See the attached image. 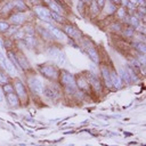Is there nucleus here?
Listing matches in <instances>:
<instances>
[{
	"label": "nucleus",
	"instance_id": "nucleus-15",
	"mask_svg": "<svg viewBox=\"0 0 146 146\" xmlns=\"http://www.w3.org/2000/svg\"><path fill=\"white\" fill-rule=\"evenodd\" d=\"M87 52H88L89 57L92 59V62H94V63H98V62H99V56H98V52H97V50H96V49H95L92 46L87 47Z\"/></svg>",
	"mask_w": 146,
	"mask_h": 146
},
{
	"label": "nucleus",
	"instance_id": "nucleus-36",
	"mask_svg": "<svg viewBox=\"0 0 146 146\" xmlns=\"http://www.w3.org/2000/svg\"><path fill=\"white\" fill-rule=\"evenodd\" d=\"M113 3H120V0H112Z\"/></svg>",
	"mask_w": 146,
	"mask_h": 146
},
{
	"label": "nucleus",
	"instance_id": "nucleus-31",
	"mask_svg": "<svg viewBox=\"0 0 146 146\" xmlns=\"http://www.w3.org/2000/svg\"><path fill=\"white\" fill-rule=\"evenodd\" d=\"M136 48L138 50H140L143 54H145V46H144V43H137L136 44Z\"/></svg>",
	"mask_w": 146,
	"mask_h": 146
},
{
	"label": "nucleus",
	"instance_id": "nucleus-35",
	"mask_svg": "<svg viewBox=\"0 0 146 146\" xmlns=\"http://www.w3.org/2000/svg\"><path fill=\"white\" fill-rule=\"evenodd\" d=\"M129 0H120V3H122V6H127Z\"/></svg>",
	"mask_w": 146,
	"mask_h": 146
},
{
	"label": "nucleus",
	"instance_id": "nucleus-28",
	"mask_svg": "<svg viewBox=\"0 0 146 146\" xmlns=\"http://www.w3.org/2000/svg\"><path fill=\"white\" fill-rule=\"evenodd\" d=\"M9 24L5 21H0V32H7L8 29H9Z\"/></svg>",
	"mask_w": 146,
	"mask_h": 146
},
{
	"label": "nucleus",
	"instance_id": "nucleus-2",
	"mask_svg": "<svg viewBox=\"0 0 146 146\" xmlns=\"http://www.w3.org/2000/svg\"><path fill=\"white\" fill-rule=\"evenodd\" d=\"M39 71L48 79H57V76H58V71L52 65H48V64L41 65V66H39Z\"/></svg>",
	"mask_w": 146,
	"mask_h": 146
},
{
	"label": "nucleus",
	"instance_id": "nucleus-21",
	"mask_svg": "<svg viewBox=\"0 0 146 146\" xmlns=\"http://www.w3.org/2000/svg\"><path fill=\"white\" fill-rule=\"evenodd\" d=\"M55 60H56V63L58 64V65H63L64 63H65V60H66V56H65V52H63L62 50L58 52V55L55 57Z\"/></svg>",
	"mask_w": 146,
	"mask_h": 146
},
{
	"label": "nucleus",
	"instance_id": "nucleus-29",
	"mask_svg": "<svg viewBox=\"0 0 146 146\" xmlns=\"http://www.w3.org/2000/svg\"><path fill=\"white\" fill-rule=\"evenodd\" d=\"M6 83H8V76L5 73L0 72V84H6Z\"/></svg>",
	"mask_w": 146,
	"mask_h": 146
},
{
	"label": "nucleus",
	"instance_id": "nucleus-32",
	"mask_svg": "<svg viewBox=\"0 0 146 146\" xmlns=\"http://www.w3.org/2000/svg\"><path fill=\"white\" fill-rule=\"evenodd\" d=\"M95 2L97 3V6H98L99 8H103L104 5H105V2H106V0H95Z\"/></svg>",
	"mask_w": 146,
	"mask_h": 146
},
{
	"label": "nucleus",
	"instance_id": "nucleus-19",
	"mask_svg": "<svg viewBox=\"0 0 146 146\" xmlns=\"http://www.w3.org/2000/svg\"><path fill=\"white\" fill-rule=\"evenodd\" d=\"M103 9H104L107 14H113V13H115L116 7H115V5H114L112 1H106L105 5H104V7H103Z\"/></svg>",
	"mask_w": 146,
	"mask_h": 146
},
{
	"label": "nucleus",
	"instance_id": "nucleus-26",
	"mask_svg": "<svg viewBox=\"0 0 146 146\" xmlns=\"http://www.w3.org/2000/svg\"><path fill=\"white\" fill-rule=\"evenodd\" d=\"M1 89L3 90V92H7V94H10V92H14V91H15V90H14V86H11L9 82L6 83V84H3V87H2Z\"/></svg>",
	"mask_w": 146,
	"mask_h": 146
},
{
	"label": "nucleus",
	"instance_id": "nucleus-4",
	"mask_svg": "<svg viewBox=\"0 0 146 146\" xmlns=\"http://www.w3.org/2000/svg\"><path fill=\"white\" fill-rule=\"evenodd\" d=\"M60 82L66 88H73L75 86V79L70 72H63L60 74Z\"/></svg>",
	"mask_w": 146,
	"mask_h": 146
},
{
	"label": "nucleus",
	"instance_id": "nucleus-3",
	"mask_svg": "<svg viewBox=\"0 0 146 146\" xmlns=\"http://www.w3.org/2000/svg\"><path fill=\"white\" fill-rule=\"evenodd\" d=\"M34 13L38 15L39 18H41L42 21H46V22H49L51 19L50 17V10L44 7V6H41V5H38L34 7Z\"/></svg>",
	"mask_w": 146,
	"mask_h": 146
},
{
	"label": "nucleus",
	"instance_id": "nucleus-23",
	"mask_svg": "<svg viewBox=\"0 0 146 146\" xmlns=\"http://www.w3.org/2000/svg\"><path fill=\"white\" fill-rule=\"evenodd\" d=\"M25 42L26 44H29L30 47H35L36 44V39L33 35H25Z\"/></svg>",
	"mask_w": 146,
	"mask_h": 146
},
{
	"label": "nucleus",
	"instance_id": "nucleus-14",
	"mask_svg": "<svg viewBox=\"0 0 146 146\" xmlns=\"http://www.w3.org/2000/svg\"><path fill=\"white\" fill-rule=\"evenodd\" d=\"M111 83H112V87H114L115 89H120L122 87V80L113 71H111Z\"/></svg>",
	"mask_w": 146,
	"mask_h": 146
},
{
	"label": "nucleus",
	"instance_id": "nucleus-34",
	"mask_svg": "<svg viewBox=\"0 0 146 146\" xmlns=\"http://www.w3.org/2000/svg\"><path fill=\"white\" fill-rule=\"evenodd\" d=\"M5 102V96H3V90L0 88V103Z\"/></svg>",
	"mask_w": 146,
	"mask_h": 146
},
{
	"label": "nucleus",
	"instance_id": "nucleus-17",
	"mask_svg": "<svg viewBox=\"0 0 146 146\" xmlns=\"http://www.w3.org/2000/svg\"><path fill=\"white\" fill-rule=\"evenodd\" d=\"M14 9H17L18 11H23L26 9V3L23 0H11Z\"/></svg>",
	"mask_w": 146,
	"mask_h": 146
},
{
	"label": "nucleus",
	"instance_id": "nucleus-5",
	"mask_svg": "<svg viewBox=\"0 0 146 146\" xmlns=\"http://www.w3.org/2000/svg\"><path fill=\"white\" fill-rule=\"evenodd\" d=\"M88 83L91 86L92 90H95L96 92H100L102 89H103V86H102L100 80H99L95 74L89 73V81H88Z\"/></svg>",
	"mask_w": 146,
	"mask_h": 146
},
{
	"label": "nucleus",
	"instance_id": "nucleus-8",
	"mask_svg": "<svg viewBox=\"0 0 146 146\" xmlns=\"http://www.w3.org/2000/svg\"><path fill=\"white\" fill-rule=\"evenodd\" d=\"M64 30H65V33L68 36H71L72 39H80V36H81V34L78 31V29L75 26H73V25H65Z\"/></svg>",
	"mask_w": 146,
	"mask_h": 146
},
{
	"label": "nucleus",
	"instance_id": "nucleus-25",
	"mask_svg": "<svg viewBox=\"0 0 146 146\" xmlns=\"http://www.w3.org/2000/svg\"><path fill=\"white\" fill-rule=\"evenodd\" d=\"M50 17L54 18V21H56L58 23H64L65 22V18H63L59 14H56V13H52V11H50Z\"/></svg>",
	"mask_w": 146,
	"mask_h": 146
},
{
	"label": "nucleus",
	"instance_id": "nucleus-30",
	"mask_svg": "<svg viewBox=\"0 0 146 146\" xmlns=\"http://www.w3.org/2000/svg\"><path fill=\"white\" fill-rule=\"evenodd\" d=\"M117 15H119L120 18H124L125 17V9H124V7H121V8L117 9Z\"/></svg>",
	"mask_w": 146,
	"mask_h": 146
},
{
	"label": "nucleus",
	"instance_id": "nucleus-20",
	"mask_svg": "<svg viewBox=\"0 0 146 146\" xmlns=\"http://www.w3.org/2000/svg\"><path fill=\"white\" fill-rule=\"evenodd\" d=\"M59 51H60V50H59L56 46H50V47H49V48H47V50H46V52H47L50 57H54V58L58 55V52H59Z\"/></svg>",
	"mask_w": 146,
	"mask_h": 146
},
{
	"label": "nucleus",
	"instance_id": "nucleus-18",
	"mask_svg": "<svg viewBox=\"0 0 146 146\" xmlns=\"http://www.w3.org/2000/svg\"><path fill=\"white\" fill-rule=\"evenodd\" d=\"M119 76H120V79L122 80V82H123V81H124L125 83H130V82H131V78H130V75H129V72L125 71V70H123V68L120 70Z\"/></svg>",
	"mask_w": 146,
	"mask_h": 146
},
{
	"label": "nucleus",
	"instance_id": "nucleus-12",
	"mask_svg": "<svg viewBox=\"0 0 146 146\" xmlns=\"http://www.w3.org/2000/svg\"><path fill=\"white\" fill-rule=\"evenodd\" d=\"M100 71H102V75H103L104 82L106 83V86L108 88H111L112 87V83H111V70L108 67H106V66H102Z\"/></svg>",
	"mask_w": 146,
	"mask_h": 146
},
{
	"label": "nucleus",
	"instance_id": "nucleus-7",
	"mask_svg": "<svg viewBox=\"0 0 146 146\" xmlns=\"http://www.w3.org/2000/svg\"><path fill=\"white\" fill-rule=\"evenodd\" d=\"M9 19H10L11 23L17 24V25H21V24H23V23L26 21V16H25V14H23L22 11H17V13L11 14L10 17H9Z\"/></svg>",
	"mask_w": 146,
	"mask_h": 146
},
{
	"label": "nucleus",
	"instance_id": "nucleus-1",
	"mask_svg": "<svg viewBox=\"0 0 146 146\" xmlns=\"http://www.w3.org/2000/svg\"><path fill=\"white\" fill-rule=\"evenodd\" d=\"M29 84H30L31 90H32L34 94L41 95V94L43 92L44 84H43V81H42L40 78H38V76L30 78V79H29Z\"/></svg>",
	"mask_w": 146,
	"mask_h": 146
},
{
	"label": "nucleus",
	"instance_id": "nucleus-24",
	"mask_svg": "<svg viewBox=\"0 0 146 146\" xmlns=\"http://www.w3.org/2000/svg\"><path fill=\"white\" fill-rule=\"evenodd\" d=\"M38 32L40 33V35L41 36H43L44 39H48L51 34L49 33V31L46 29V27H42V26H38Z\"/></svg>",
	"mask_w": 146,
	"mask_h": 146
},
{
	"label": "nucleus",
	"instance_id": "nucleus-27",
	"mask_svg": "<svg viewBox=\"0 0 146 146\" xmlns=\"http://www.w3.org/2000/svg\"><path fill=\"white\" fill-rule=\"evenodd\" d=\"M129 23L131 24V25H133L135 27H139V19H138V17H136V16H131V17H129Z\"/></svg>",
	"mask_w": 146,
	"mask_h": 146
},
{
	"label": "nucleus",
	"instance_id": "nucleus-10",
	"mask_svg": "<svg viewBox=\"0 0 146 146\" xmlns=\"http://www.w3.org/2000/svg\"><path fill=\"white\" fill-rule=\"evenodd\" d=\"M47 3H48V7H49V10L51 9V11L52 13H56V14H59V15H63V7L60 6V5H58L57 2H56V0L55 1H52V0H44Z\"/></svg>",
	"mask_w": 146,
	"mask_h": 146
},
{
	"label": "nucleus",
	"instance_id": "nucleus-11",
	"mask_svg": "<svg viewBox=\"0 0 146 146\" xmlns=\"http://www.w3.org/2000/svg\"><path fill=\"white\" fill-rule=\"evenodd\" d=\"M48 31H49V33L51 34V35H54L55 38H57V39H59V40H64L66 36H65V34L60 31V30H58L57 27H55V26H52V25H50V24H48V27H46Z\"/></svg>",
	"mask_w": 146,
	"mask_h": 146
},
{
	"label": "nucleus",
	"instance_id": "nucleus-37",
	"mask_svg": "<svg viewBox=\"0 0 146 146\" xmlns=\"http://www.w3.org/2000/svg\"><path fill=\"white\" fill-rule=\"evenodd\" d=\"M83 1H91V0H83Z\"/></svg>",
	"mask_w": 146,
	"mask_h": 146
},
{
	"label": "nucleus",
	"instance_id": "nucleus-33",
	"mask_svg": "<svg viewBox=\"0 0 146 146\" xmlns=\"http://www.w3.org/2000/svg\"><path fill=\"white\" fill-rule=\"evenodd\" d=\"M125 34H127V35H130V36H131V35L133 34V30H131L130 27H127V29H125Z\"/></svg>",
	"mask_w": 146,
	"mask_h": 146
},
{
	"label": "nucleus",
	"instance_id": "nucleus-9",
	"mask_svg": "<svg viewBox=\"0 0 146 146\" xmlns=\"http://www.w3.org/2000/svg\"><path fill=\"white\" fill-rule=\"evenodd\" d=\"M42 94H44V96L49 99H57L59 97V92L52 87H44Z\"/></svg>",
	"mask_w": 146,
	"mask_h": 146
},
{
	"label": "nucleus",
	"instance_id": "nucleus-16",
	"mask_svg": "<svg viewBox=\"0 0 146 146\" xmlns=\"http://www.w3.org/2000/svg\"><path fill=\"white\" fill-rule=\"evenodd\" d=\"M7 100H8L10 106H17L19 104V99H18V97H17V95L15 92L7 94Z\"/></svg>",
	"mask_w": 146,
	"mask_h": 146
},
{
	"label": "nucleus",
	"instance_id": "nucleus-13",
	"mask_svg": "<svg viewBox=\"0 0 146 146\" xmlns=\"http://www.w3.org/2000/svg\"><path fill=\"white\" fill-rule=\"evenodd\" d=\"M8 74H10V75H16L17 74V70H16V67H15V65L9 60V59H7L6 58V60H5V64H3V67H2Z\"/></svg>",
	"mask_w": 146,
	"mask_h": 146
},
{
	"label": "nucleus",
	"instance_id": "nucleus-6",
	"mask_svg": "<svg viewBox=\"0 0 146 146\" xmlns=\"http://www.w3.org/2000/svg\"><path fill=\"white\" fill-rule=\"evenodd\" d=\"M14 90L17 92L16 95H17V97H19V98H26V96H27V92H26V89H25V87H24V84L19 81V80H16L15 81V83H14Z\"/></svg>",
	"mask_w": 146,
	"mask_h": 146
},
{
	"label": "nucleus",
	"instance_id": "nucleus-22",
	"mask_svg": "<svg viewBox=\"0 0 146 146\" xmlns=\"http://www.w3.org/2000/svg\"><path fill=\"white\" fill-rule=\"evenodd\" d=\"M75 84H76L80 89H82V90H87V89L89 88V83H88V81L84 80V79H79L78 81H75Z\"/></svg>",
	"mask_w": 146,
	"mask_h": 146
}]
</instances>
